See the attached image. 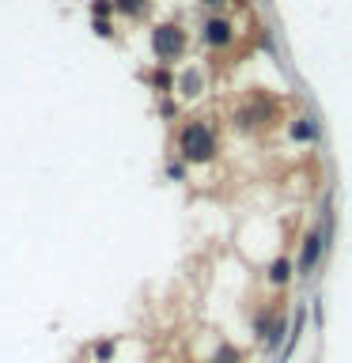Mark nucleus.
<instances>
[{"label":"nucleus","mask_w":352,"mask_h":363,"mask_svg":"<svg viewBox=\"0 0 352 363\" xmlns=\"http://www.w3.org/2000/svg\"><path fill=\"white\" fill-rule=\"evenodd\" d=\"M288 136H292V140H299V144H314L318 140V121L314 118H295L288 125Z\"/></svg>","instance_id":"6"},{"label":"nucleus","mask_w":352,"mask_h":363,"mask_svg":"<svg viewBox=\"0 0 352 363\" xmlns=\"http://www.w3.org/2000/svg\"><path fill=\"white\" fill-rule=\"evenodd\" d=\"M303 322H307V311H303V306H295V314H292V333H288V345L280 348L277 363H288V359H292V352L299 348V333H303Z\"/></svg>","instance_id":"5"},{"label":"nucleus","mask_w":352,"mask_h":363,"mask_svg":"<svg viewBox=\"0 0 352 363\" xmlns=\"http://www.w3.org/2000/svg\"><path fill=\"white\" fill-rule=\"evenodd\" d=\"M269 280H273V284H288V280H292V265H288L284 257H277V261L269 265Z\"/></svg>","instance_id":"9"},{"label":"nucleus","mask_w":352,"mask_h":363,"mask_svg":"<svg viewBox=\"0 0 352 363\" xmlns=\"http://www.w3.org/2000/svg\"><path fill=\"white\" fill-rule=\"evenodd\" d=\"M152 50H155L159 61H178L182 50H186V34H182V27H175V23H159L152 30Z\"/></svg>","instance_id":"2"},{"label":"nucleus","mask_w":352,"mask_h":363,"mask_svg":"<svg viewBox=\"0 0 352 363\" xmlns=\"http://www.w3.org/2000/svg\"><path fill=\"white\" fill-rule=\"evenodd\" d=\"M114 8H118V11H125V16H144L148 0H114Z\"/></svg>","instance_id":"10"},{"label":"nucleus","mask_w":352,"mask_h":363,"mask_svg":"<svg viewBox=\"0 0 352 363\" xmlns=\"http://www.w3.org/2000/svg\"><path fill=\"white\" fill-rule=\"evenodd\" d=\"M212 363H238V352H235L231 345H224V348L212 356Z\"/></svg>","instance_id":"11"},{"label":"nucleus","mask_w":352,"mask_h":363,"mask_svg":"<svg viewBox=\"0 0 352 363\" xmlns=\"http://www.w3.org/2000/svg\"><path fill=\"white\" fill-rule=\"evenodd\" d=\"M178 152L186 163H209L216 155V133L204 121H189L178 136Z\"/></svg>","instance_id":"1"},{"label":"nucleus","mask_w":352,"mask_h":363,"mask_svg":"<svg viewBox=\"0 0 352 363\" xmlns=\"http://www.w3.org/2000/svg\"><path fill=\"white\" fill-rule=\"evenodd\" d=\"M91 11H95V19H106L110 11H114V0H95V4H91Z\"/></svg>","instance_id":"12"},{"label":"nucleus","mask_w":352,"mask_h":363,"mask_svg":"<svg viewBox=\"0 0 352 363\" xmlns=\"http://www.w3.org/2000/svg\"><path fill=\"white\" fill-rule=\"evenodd\" d=\"M178 95H186V99L201 95V72H182L178 76Z\"/></svg>","instance_id":"8"},{"label":"nucleus","mask_w":352,"mask_h":363,"mask_svg":"<svg viewBox=\"0 0 352 363\" xmlns=\"http://www.w3.org/2000/svg\"><path fill=\"white\" fill-rule=\"evenodd\" d=\"M329 254V246H326V238H322V231L318 227H311V235L303 238V250H299V265H295V272H299L303 280H311L314 272H318V265H322V257Z\"/></svg>","instance_id":"3"},{"label":"nucleus","mask_w":352,"mask_h":363,"mask_svg":"<svg viewBox=\"0 0 352 363\" xmlns=\"http://www.w3.org/2000/svg\"><path fill=\"white\" fill-rule=\"evenodd\" d=\"M231 38H235V27L227 19H209V23H204V42L216 45V50L231 45Z\"/></svg>","instance_id":"4"},{"label":"nucleus","mask_w":352,"mask_h":363,"mask_svg":"<svg viewBox=\"0 0 352 363\" xmlns=\"http://www.w3.org/2000/svg\"><path fill=\"white\" fill-rule=\"evenodd\" d=\"M201 4H209V8H220V4H224V0H201Z\"/></svg>","instance_id":"16"},{"label":"nucleus","mask_w":352,"mask_h":363,"mask_svg":"<svg viewBox=\"0 0 352 363\" xmlns=\"http://www.w3.org/2000/svg\"><path fill=\"white\" fill-rule=\"evenodd\" d=\"M95 30L102 34V38H110V34H114V30H110V23H106V19H95Z\"/></svg>","instance_id":"14"},{"label":"nucleus","mask_w":352,"mask_h":363,"mask_svg":"<svg viewBox=\"0 0 352 363\" xmlns=\"http://www.w3.org/2000/svg\"><path fill=\"white\" fill-rule=\"evenodd\" d=\"M288 333H292V322H288V318H277V322H273V329H269V337H265V348L273 352V356H280V340H284V345H288Z\"/></svg>","instance_id":"7"},{"label":"nucleus","mask_w":352,"mask_h":363,"mask_svg":"<svg viewBox=\"0 0 352 363\" xmlns=\"http://www.w3.org/2000/svg\"><path fill=\"white\" fill-rule=\"evenodd\" d=\"M155 87H163V91H167V87H170V76H167V72H159V76H155Z\"/></svg>","instance_id":"15"},{"label":"nucleus","mask_w":352,"mask_h":363,"mask_svg":"<svg viewBox=\"0 0 352 363\" xmlns=\"http://www.w3.org/2000/svg\"><path fill=\"white\" fill-rule=\"evenodd\" d=\"M265 4H269V0H265Z\"/></svg>","instance_id":"17"},{"label":"nucleus","mask_w":352,"mask_h":363,"mask_svg":"<svg viewBox=\"0 0 352 363\" xmlns=\"http://www.w3.org/2000/svg\"><path fill=\"white\" fill-rule=\"evenodd\" d=\"M114 356V345H110V340H102V345L95 348V359H110Z\"/></svg>","instance_id":"13"}]
</instances>
